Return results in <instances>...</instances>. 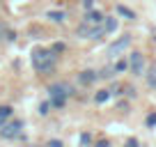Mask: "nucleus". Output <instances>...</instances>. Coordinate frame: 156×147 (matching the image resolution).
<instances>
[{"instance_id":"f257e3e1","label":"nucleus","mask_w":156,"mask_h":147,"mask_svg":"<svg viewBox=\"0 0 156 147\" xmlns=\"http://www.w3.org/2000/svg\"><path fill=\"white\" fill-rule=\"evenodd\" d=\"M32 67L37 71L46 74L55 67V51H46V48H39L32 53Z\"/></svg>"},{"instance_id":"f03ea898","label":"nucleus","mask_w":156,"mask_h":147,"mask_svg":"<svg viewBox=\"0 0 156 147\" xmlns=\"http://www.w3.org/2000/svg\"><path fill=\"white\" fill-rule=\"evenodd\" d=\"M48 92H51V101H53V106L62 108L64 101L69 99V94H71V88H69L67 83H55V85H51Z\"/></svg>"},{"instance_id":"7ed1b4c3","label":"nucleus","mask_w":156,"mask_h":147,"mask_svg":"<svg viewBox=\"0 0 156 147\" xmlns=\"http://www.w3.org/2000/svg\"><path fill=\"white\" fill-rule=\"evenodd\" d=\"M129 44H131V39H129L126 34H124V37H119V39H117L115 44H110V48H108V55H110V58H117V55L122 53V51L126 48Z\"/></svg>"},{"instance_id":"20e7f679","label":"nucleus","mask_w":156,"mask_h":147,"mask_svg":"<svg viewBox=\"0 0 156 147\" xmlns=\"http://www.w3.org/2000/svg\"><path fill=\"white\" fill-rule=\"evenodd\" d=\"M21 127H23V124H21L19 120H14V122L5 124V127L0 129V133H2V138H16L21 133Z\"/></svg>"},{"instance_id":"39448f33","label":"nucleus","mask_w":156,"mask_h":147,"mask_svg":"<svg viewBox=\"0 0 156 147\" xmlns=\"http://www.w3.org/2000/svg\"><path fill=\"white\" fill-rule=\"evenodd\" d=\"M142 69H145V58H142V53H131V71L136 74V76H140Z\"/></svg>"},{"instance_id":"423d86ee","label":"nucleus","mask_w":156,"mask_h":147,"mask_svg":"<svg viewBox=\"0 0 156 147\" xmlns=\"http://www.w3.org/2000/svg\"><path fill=\"white\" fill-rule=\"evenodd\" d=\"M97 76H99V74L90 71V69H87V71H80V83H83V85H92L94 81H97Z\"/></svg>"},{"instance_id":"0eeeda50","label":"nucleus","mask_w":156,"mask_h":147,"mask_svg":"<svg viewBox=\"0 0 156 147\" xmlns=\"http://www.w3.org/2000/svg\"><path fill=\"white\" fill-rule=\"evenodd\" d=\"M101 19L103 16L99 14V12H87V14H85V23H90V25H99Z\"/></svg>"},{"instance_id":"6e6552de","label":"nucleus","mask_w":156,"mask_h":147,"mask_svg":"<svg viewBox=\"0 0 156 147\" xmlns=\"http://www.w3.org/2000/svg\"><path fill=\"white\" fill-rule=\"evenodd\" d=\"M9 117H12V108H9V106H2V108H0V129L5 127V122H7Z\"/></svg>"},{"instance_id":"1a4fd4ad","label":"nucleus","mask_w":156,"mask_h":147,"mask_svg":"<svg viewBox=\"0 0 156 147\" xmlns=\"http://www.w3.org/2000/svg\"><path fill=\"white\" fill-rule=\"evenodd\" d=\"M147 83H149L151 88H156V64H151V67H149V74H147Z\"/></svg>"},{"instance_id":"9d476101","label":"nucleus","mask_w":156,"mask_h":147,"mask_svg":"<svg viewBox=\"0 0 156 147\" xmlns=\"http://www.w3.org/2000/svg\"><path fill=\"white\" fill-rule=\"evenodd\" d=\"M103 30H106V32H112V30H117V21H115V19H106V23H103Z\"/></svg>"},{"instance_id":"9b49d317","label":"nucleus","mask_w":156,"mask_h":147,"mask_svg":"<svg viewBox=\"0 0 156 147\" xmlns=\"http://www.w3.org/2000/svg\"><path fill=\"white\" fill-rule=\"evenodd\" d=\"M0 39H14V34L5 28V23H0Z\"/></svg>"},{"instance_id":"f8f14e48","label":"nucleus","mask_w":156,"mask_h":147,"mask_svg":"<svg viewBox=\"0 0 156 147\" xmlns=\"http://www.w3.org/2000/svg\"><path fill=\"white\" fill-rule=\"evenodd\" d=\"M117 12H119L122 16H126V19H136V14H133V12L129 9V7H124V5H119V7H117Z\"/></svg>"},{"instance_id":"ddd939ff","label":"nucleus","mask_w":156,"mask_h":147,"mask_svg":"<svg viewBox=\"0 0 156 147\" xmlns=\"http://www.w3.org/2000/svg\"><path fill=\"white\" fill-rule=\"evenodd\" d=\"M108 97H110V92H108V90H101V92H97V103H103V101H108Z\"/></svg>"},{"instance_id":"4468645a","label":"nucleus","mask_w":156,"mask_h":147,"mask_svg":"<svg viewBox=\"0 0 156 147\" xmlns=\"http://www.w3.org/2000/svg\"><path fill=\"white\" fill-rule=\"evenodd\" d=\"M48 19L55 21V23H60V21H64V14L62 12H48Z\"/></svg>"},{"instance_id":"2eb2a0df","label":"nucleus","mask_w":156,"mask_h":147,"mask_svg":"<svg viewBox=\"0 0 156 147\" xmlns=\"http://www.w3.org/2000/svg\"><path fill=\"white\" fill-rule=\"evenodd\" d=\"M124 69H126V62H117L115 64V71H124Z\"/></svg>"},{"instance_id":"dca6fc26","label":"nucleus","mask_w":156,"mask_h":147,"mask_svg":"<svg viewBox=\"0 0 156 147\" xmlns=\"http://www.w3.org/2000/svg\"><path fill=\"white\" fill-rule=\"evenodd\" d=\"M124 147H140V145H138V140H136V138H131V140H129Z\"/></svg>"},{"instance_id":"f3484780","label":"nucleus","mask_w":156,"mask_h":147,"mask_svg":"<svg viewBox=\"0 0 156 147\" xmlns=\"http://www.w3.org/2000/svg\"><path fill=\"white\" fill-rule=\"evenodd\" d=\"M48 147H62V142H60V140H51Z\"/></svg>"},{"instance_id":"a211bd4d","label":"nucleus","mask_w":156,"mask_h":147,"mask_svg":"<svg viewBox=\"0 0 156 147\" xmlns=\"http://www.w3.org/2000/svg\"><path fill=\"white\" fill-rule=\"evenodd\" d=\"M147 122H149V124H156V113H154V115H149V120H147Z\"/></svg>"},{"instance_id":"6ab92c4d","label":"nucleus","mask_w":156,"mask_h":147,"mask_svg":"<svg viewBox=\"0 0 156 147\" xmlns=\"http://www.w3.org/2000/svg\"><path fill=\"white\" fill-rule=\"evenodd\" d=\"M97 147H108V142H106V140H101V142H99Z\"/></svg>"}]
</instances>
